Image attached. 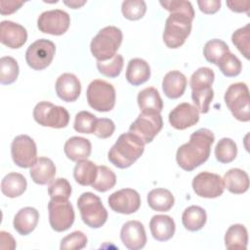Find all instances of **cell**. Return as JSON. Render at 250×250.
<instances>
[{"label":"cell","mask_w":250,"mask_h":250,"mask_svg":"<svg viewBox=\"0 0 250 250\" xmlns=\"http://www.w3.org/2000/svg\"><path fill=\"white\" fill-rule=\"evenodd\" d=\"M137 102L140 109L143 110H155L161 112L163 108V102L159 92L154 87H147L139 92Z\"/></svg>","instance_id":"d6a6232c"},{"label":"cell","mask_w":250,"mask_h":250,"mask_svg":"<svg viewBox=\"0 0 250 250\" xmlns=\"http://www.w3.org/2000/svg\"><path fill=\"white\" fill-rule=\"evenodd\" d=\"M115 130V125L113 121L109 118H100L97 119L94 135H96L98 138L101 139H106L112 136Z\"/></svg>","instance_id":"bcb514c9"},{"label":"cell","mask_w":250,"mask_h":250,"mask_svg":"<svg viewBox=\"0 0 250 250\" xmlns=\"http://www.w3.org/2000/svg\"><path fill=\"white\" fill-rule=\"evenodd\" d=\"M194 192L204 198H216L223 194L225 186L220 175L210 172H201L192 180Z\"/></svg>","instance_id":"9a60e30c"},{"label":"cell","mask_w":250,"mask_h":250,"mask_svg":"<svg viewBox=\"0 0 250 250\" xmlns=\"http://www.w3.org/2000/svg\"><path fill=\"white\" fill-rule=\"evenodd\" d=\"M147 203L148 206L158 212H167L169 211L175 202L172 192L166 188H158L150 190L147 194Z\"/></svg>","instance_id":"f546056e"},{"label":"cell","mask_w":250,"mask_h":250,"mask_svg":"<svg viewBox=\"0 0 250 250\" xmlns=\"http://www.w3.org/2000/svg\"><path fill=\"white\" fill-rule=\"evenodd\" d=\"M121 11L125 19L129 21H138L142 19L146 12V4L143 0L124 1Z\"/></svg>","instance_id":"ab89813d"},{"label":"cell","mask_w":250,"mask_h":250,"mask_svg":"<svg viewBox=\"0 0 250 250\" xmlns=\"http://www.w3.org/2000/svg\"><path fill=\"white\" fill-rule=\"evenodd\" d=\"M160 5L170 13L174 12H181L185 13L192 18H194V11L192 5L189 1H183V0H170V1H160Z\"/></svg>","instance_id":"f6af8a7d"},{"label":"cell","mask_w":250,"mask_h":250,"mask_svg":"<svg viewBox=\"0 0 250 250\" xmlns=\"http://www.w3.org/2000/svg\"><path fill=\"white\" fill-rule=\"evenodd\" d=\"M97 119L98 118L96 117V115L89 111H80L75 115L73 128L78 133L93 134Z\"/></svg>","instance_id":"b9f144b4"},{"label":"cell","mask_w":250,"mask_h":250,"mask_svg":"<svg viewBox=\"0 0 250 250\" xmlns=\"http://www.w3.org/2000/svg\"><path fill=\"white\" fill-rule=\"evenodd\" d=\"M56 93L58 97L66 103L75 102L81 93V83L72 73H62L56 81Z\"/></svg>","instance_id":"ffe728a7"},{"label":"cell","mask_w":250,"mask_h":250,"mask_svg":"<svg viewBox=\"0 0 250 250\" xmlns=\"http://www.w3.org/2000/svg\"><path fill=\"white\" fill-rule=\"evenodd\" d=\"M225 188L231 193L241 194L249 188L248 174L239 168L229 169L223 179Z\"/></svg>","instance_id":"4316f807"},{"label":"cell","mask_w":250,"mask_h":250,"mask_svg":"<svg viewBox=\"0 0 250 250\" xmlns=\"http://www.w3.org/2000/svg\"><path fill=\"white\" fill-rule=\"evenodd\" d=\"M66 6H68L71 9H78L80 7H82L86 1H76V0H71V1H64L63 2Z\"/></svg>","instance_id":"816d5d0a"},{"label":"cell","mask_w":250,"mask_h":250,"mask_svg":"<svg viewBox=\"0 0 250 250\" xmlns=\"http://www.w3.org/2000/svg\"><path fill=\"white\" fill-rule=\"evenodd\" d=\"M88 104L97 111L107 112L110 111L115 104V89L112 84L101 80H93L86 92Z\"/></svg>","instance_id":"ba28073f"},{"label":"cell","mask_w":250,"mask_h":250,"mask_svg":"<svg viewBox=\"0 0 250 250\" xmlns=\"http://www.w3.org/2000/svg\"><path fill=\"white\" fill-rule=\"evenodd\" d=\"M27 40L26 29L14 21H2L0 23V41L11 49H19Z\"/></svg>","instance_id":"d6986e66"},{"label":"cell","mask_w":250,"mask_h":250,"mask_svg":"<svg viewBox=\"0 0 250 250\" xmlns=\"http://www.w3.org/2000/svg\"><path fill=\"white\" fill-rule=\"evenodd\" d=\"M98 166L90 160L84 159L76 163L73 170L75 181L81 186H92L97 178Z\"/></svg>","instance_id":"1f68e13d"},{"label":"cell","mask_w":250,"mask_h":250,"mask_svg":"<svg viewBox=\"0 0 250 250\" xmlns=\"http://www.w3.org/2000/svg\"><path fill=\"white\" fill-rule=\"evenodd\" d=\"M22 5H23V2L1 0L0 1V13L2 16L13 14L16 11H18Z\"/></svg>","instance_id":"c3c4849f"},{"label":"cell","mask_w":250,"mask_h":250,"mask_svg":"<svg viewBox=\"0 0 250 250\" xmlns=\"http://www.w3.org/2000/svg\"><path fill=\"white\" fill-rule=\"evenodd\" d=\"M0 239H1V249H15L16 241L11 233L6 232L4 230L0 231Z\"/></svg>","instance_id":"f907efd6"},{"label":"cell","mask_w":250,"mask_h":250,"mask_svg":"<svg viewBox=\"0 0 250 250\" xmlns=\"http://www.w3.org/2000/svg\"><path fill=\"white\" fill-rule=\"evenodd\" d=\"M168 119L173 128L185 130L198 122L199 111L194 105L188 103H182L171 110Z\"/></svg>","instance_id":"e0dca14e"},{"label":"cell","mask_w":250,"mask_h":250,"mask_svg":"<svg viewBox=\"0 0 250 250\" xmlns=\"http://www.w3.org/2000/svg\"><path fill=\"white\" fill-rule=\"evenodd\" d=\"M48 194L51 198L68 199L71 195V186L66 179L58 178L50 183Z\"/></svg>","instance_id":"7bdbcfd3"},{"label":"cell","mask_w":250,"mask_h":250,"mask_svg":"<svg viewBox=\"0 0 250 250\" xmlns=\"http://www.w3.org/2000/svg\"><path fill=\"white\" fill-rule=\"evenodd\" d=\"M27 183L23 175L20 173H9L1 181V191L10 198L21 196L26 189Z\"/></svg>","instance_id":"83f0119b"},{"label":"cell","mask_w":250,"mask_h":250,"mask_svg":"<svg viewBox=\"0 0 250 250\" xmlns=\"http://www.w3.org/2000/svg\"><path fill=\"white\" fill-rule=\"evenodd\" d=\"M237 154V146L234 141L229 138L221 139L215 147L216 159L221 163H229L233 161Z\"/></svg>","instance_id":"e575fe53"},{"label":"cell","mask_w":250,"mask_h":250,"mask_svg":"<svg viewBox=\"0 0 250 250\" xmlns=\"http://www.w3.org/2000/svg\"><path fill=\"white\" fill-rule=\"evenodd\" d=\"M122 31L120 28L109 25L102 28L92 39L90 49L98 62L110 60L116 55L122 43Z\"/></svg>","instance_id":"277c9868"},{"label":"cell","mask_w":250,"mask_h":250,"mask_svg":"<svg viewBox=\"0 0 250 250\" xmlns=\"http://www.w3.org/2000/svg\"><path fill=\"white\" fill-rule=\"evenodd\" d=\"M30 177L35 184L47 185L53 182L56 175V166L48 157H39L30 167Z\"/></svg>","instance_id":"d4e9b609"},{"label":"cell","mask_w":250,"mask_h":250,"mask_svg":"<svg viewBox=\"0 0 250 250\" xmlns=\"http://www.w3.org/2000/svg\"><path fill=\"white\" fill-rule=\"evenodd\" d=\"M214 79V71L205 66L199 67L190 77L191 99L200 113H207L210 109V104L214 98V91L212 89Z\"/></svg>","instance_id":"3957f363"},{"label":"cell","mask_w":250,"mask_h":250,"mask_svg":"<svg viewBox=\"0 0 250 250\" xmlns=\"http://www.w3.org/2000/svg\"><path fill=\"white\" fill-rule=\"evenodd\" d=\"M145 144L136 135L128 132L120 135L107 153L111 164L125 169L134 164L144 153Z\"/></svg>","instance_id":"7a4b0ae2"},{"label":"cell","mask_w":250,"mask_h":250,"mask_svg":"<svg viewBox=\"0 0 250 250\" xmlns=\"http://www.w3.org/2000/svg\"><path fill=\"white\" fill-rule=\"evenodd\" d=\"M221 72L227 77L237 76L242 69V64L240 60L232 53H227L217 64Z\"/></svg>","instance_id":"f35d334b"},{"label":"cell","mask_w":250,"mask_h":250,"mask_svg":"<svg viewBox=\"0 0 250 250\" xmlns=\"http://www.w3.org/2000/svg\"><path fill=\"white\" fill-rule=\"evenodd\" d=\"M206 211L196 205H191L185 209L182 215V223L186 229L189 231H196L201 229L206 224Z\"/></svg>","instance_id":"4dcf8cb0"},{"label":"cell","mask_w":250,"mask_h":250,"mask_svg":"<svg viewBox=\"0 0 250 250\" xmlns=\"http://www.w3.org/2000/svg\"><path fill=\"white\" fill-rule=\"evenodd\" d=\"M197 5L199 10L206 14L212 15L217 13L221 8V1L220 0H198Z\"/></svg>","instance_id":"7dc6e473"},{"label":"cell","mask_w":250,"mask_h":250,"mask_svg":"<svg viewBox=\"0 0 250 250\" xmlns=\"http://www.w3.org/2000/svg\"><path fill=\"white\" fill-rule=\"evenodd\" d=\"M116 184V176L114 172L104 165L98 166L97 178L92 188L100 192H105L111 189Z\"/></svg>","instance_id":"8d00e7d4"},{"label":"cell","mask_w":250,"mask_h":250,"mask_svg":"<svg viewBox=\"0 0 250 250\" xmlns=\"http://www.w3.org/2000/svg\"><path fill=\"white\" fill-rule=\"evenodd\" d=\"M11 155L14 163L19 167H31L37 160L35 142L27 135L17 136L11 145Z\"/></svg>","instance_id":"4fadbf2b"},{"label":"cell","mask_w":250,"mask_h":250,"mask_svg":"<svg viewBox=\"0 0 250 250\" xmlns=\"http://www.w3.org/2000/svg\"><path fill=\"white\" fill-rule=\"evenodd\" d=\"M120 238L124 246L130 250H139L146 243V234L144 225L139 221L126 222L120 230Z\"/></svg>","instance_id":"ac0fdd59"},{"label":"cell","mask_w":250,"mask_h":250,"mask_svg":"<svg viewBox=\"0 0 250 250\" xmlns=\"http://www.w3.org/2000/svg\"><path fill=\"white\" fill-rule=\"evenodd\" d=\"M39 212L33 207L21 208L14 217V229L21 235H27L34 230L38 224Z\"/></svg>","instance_id":"603a6c76"},{"label":"cell","mask_w":250,"mask_h":250,"mask_svg":"<svg viewBox=\"0 0 250 250\" xmlns=\"http://www.w3.org/2000/svg\"><path fill=\"white\" fill-rule=\"evenodd\" d=\"M163 127L160 112L155 110H143L130 125L129 132L139 137L144 144L151 143Z\"/></svg>","instance_id":"9c48e42d"},{"label":"cell","mask_w":250,"mask_h":250,"mask_svg":"<svg viewBox=\"0 0 250 250\" xmlns=\"http://www.w3.org/2000/svg\"><path fill=\"white\" fill-rule=\"evenodd\" d=\"M150 77L149 64L143 59L135 58L129 61L126 69V79L133 86L146 82Z\"/></svg>","instance_id":"484cf974"},{"label":"cell","mask_w":250,"mask_h":250,"mask_svg":"<svg viewBox=\"0 0 250 250\" xmlns=\"http://www.w3.org/2000/svg\"><path fill=\"white\" fill-rule=\"evenodd\" d=\"M248 244V232L241 224L231 225L225 234V245L229 250H245Z\"/></svg>","instance_id":"f1b7e54d"},{"label":"cell","mask_w":250,"mask_h":250,"mask_svg":"<svg viewBox=\"0 0 250 250\" xmlns=\"http://www.w3.org/2000/svg\"><path fill=\"white\" fill-rule=\"evenodd\" d=\"M229 52V48L227 43L220 39H211L209 40L204 48H203V55L207 62L218 64L220 60Z\"/></svg>","instance_id":"836d02e7"},{"label":"cell","mask_w":250,"mask_h":250,"mask_svg":"<svg viewBox=\"0 0 250 250\" xmlns=\"http://www.w3.org/2000/svg\"><path fill=\"white\" fill-rule=\"evenodd\" d=\"M63 150L68 159L78 162L80 160L87 159L90 156L92 145L88 139L74 136L65 142Z\"/></svg>","instance_id":"7402d4cb"},{"label":"cell","mask_w":250,"mask_h":250,"mask_svg":"<svg viewBox=\"0 0 250 250\" xmlns=\"http://www.w3.org/2000/svg\"><path fill=\"white\" fill-rule=\"evenodd\" d=\"M229 8L235 13H247L249 11L250 2L249 1H227Z\"/></svg>","instance_id":"681fc988"},{"label":"cell","mask_w":250,"mask_h":250,"mask_svg":"<svg viewBox=\"0 0 250 250\" xmlns=\"http://www.w3.org/2000/svg\"><path fill=\"white\" fill-rule=\"evenodd\" d=\"M231 42L238 49V51L249 60L250 48V25L246 24L243 27L236 29L231 35Z\"/></svg>","instance_id":"60d3db41"},{"label":"cell","mask_w":250,"mask_h":250,"mask_svg":"<svg viewBox=\"0 0 250 250\" xmlns=\"http://www.w3.org/2000/svg\"><path fill=\"white\" fill-rule=\"evenodd\" d=\"M187 88V77L178 70H172L165 74L162 80V89L165 96L175 100L183 96Z\"/></svg>","instance_id":"cb8c5ba5"},{"label":"cell","mask_w":250,"mask_h":250,"mask_svg":"<svg viewBox=\"0 0 250 250\" xmlns=\"http://www.w3.org/2000/svg\"><path fill=\"white\" fill-rule=\"evenodd\" d=\"M56 46L48 39H38L29 45L25 52V61L34 70H43L48 67L55 56Z\"/></svg>","instance_id":"7c38bea8"},{"label":"cell","mask_w":250,"mask_h":250,"mask_svg":"<svg viewBox=\"0 0 250 250\" xmlns=\"http://www.w3.org/2000/svg\"><path fill=\"white\" fill-rule=\"evenodd\" d=\"M87 236L80 230L73 231L61 241V250H79L86 246Z\"/></svg>","instance_id":"ee69618b"},{"label":"cell","mask_w":250,"mask_h":250,"mask_svg":"<svg viewBox=\"0 0 250 250\" xmlns=\"http://www.w3.org/2000/svg\"><path fill=\"white\" fill-rule=\"evenodd\" d=\"M194 18L181 12L170 13L165 21L163 41L170 49L181 47L191 31V22Z\"/></svg>","instance_id":"5b68a950"},{"label":"cell","mask_w":250,"mask_h":250,"mask_svg":"<svg viewBox=\"0 0 250 250\" xmlns=\"http://www.w3.org/2000/svg\"><path fill=\"white\" fill-rule=\"evenodd\" d=\"M33 118L41 126L61 129L68 125L69 113L63 106L40 102L33 109Z\"/></svg>","instance_id":"30bf717a"},{"label":"cell","mask_w":250,"mask_h":250,"mask_svg":"<svg viewBox=\"0 0 250 250\" xmlns=\"http://www.w3.org/2000/svg\"><path fill=\"white\" fill-rule=\"evenodd\" d=\"M77 207L84 224L92 229H99L107 220V211L101 198L93 192H83L77 199Z\"/></svg>","instance_id":"8992f818"},{"label":"cell","mask_w":250,"mask_h":250,"mask_svg":"<svg viewBox=\"0 0 250 250\" xmlns=\"http://www.w3.org/2000/svg\"><path fill=\"white\" fill-rule=\"evenodd\" d=\"M109 207L119 214H133L141 206V196L133 188H122L108 196Z\"/></svg>","instance_id":"2e32d148"},{"label":"cell","mask_w":250,"mask_h":250,"mask_svg":"<svg viewBox=\"0 0 250 250\" xmlns=\"http://www.w3.org/2000/svg\"><path fill=\"white\" fill-rule=\"evenodd\" d=\"M149 229L154 239L167 241L173 237L176 225L174 220L168 215H154L150 219Z\"/></svg>","instance_id":"44dd1931"},{"label":"cell","mask_w":250,"mask_h":250,"mask_svg":"<svg viewBox=\"0 0 250 250\" xmlns=\"http://www.w3.org/2000/svg\"><path fill=\"white\" fill-rule=\"evenodd\" d=\"M123 64H124L123 57L119 54H116L110 60L104 61V62H97V68L99 72L102 73L103 75L109 78H115L121 73Z\"/></svg>","instance_id":"74e56055"},{"label":"cell","mask_w":250,"mask_h":250,"mask_svg":"<svg viewBox=\"0 0 250 250\" xmlns=\"http://www.w3.org/2000/svg\"><path fill=\"white\" fill-rule=\"evenodd\" d=\"M70 25L69 15L60 9L43 12L37 20V27L43 33L52 35L64 34Z\"/></svg>","instance_id":"5bb4252c"},{"label":"cell","mask_w":250,"mask_h":250,"mask_svg":"<svg viewBox=\"0 0 250 250\" xmlns=\"http://www.w3.org/2000/svg\"><path fill=\"white\" fill-rule=\"evenodd\" d=\"M225 103L233 117L241 122L250 120V100L248 86L243 82L233 83L225 93Z\"/></svg>","instance_id":"52a82bcc"},{"label":"cell","mask_w":250,"mask_h":250,"mask_svg":"<svg viewBox=\"0 0 250 250\" xmlns=\"http://www.w3.org/2000/svg\"><path fill=\"white\" fill-rule=\"evenodd\" d=\"M19 64L12 57H2L0 59V83L9 85L14 83L19 76Z\"/></svg>","instance_id":"d590c367"},{"label":"cell","mask_w":250,"mask_h":250,"mask_svg":"<svg viewBox=\"0 0 250 250\" xmlns=\"http://www.w3.org/2000/svg\"><path fill=\"white\" fill-rule=\"evenodd\" d=\"M214 141L213 132L207 128H201L192 133L189 141L177 150L178 165L185 171H192L206 162L210 156L211 146Z\"/></svg>","instance_id":"6da1fadb"},{"label":"cell","mask_w":250,"mask_h":250,"mask_svg":"<svg viewBox=\"0 0 250 250\" xmlns=\"http://www.w3.org/2000/svg\"><path fill=\"white\" fill-rule=\"evenodd\" d=\"M49 223L56 231L68 229L75 219V214L71 203L64 198H51L48 203Z\"/></svg>","instance_id":"8fae6325"}]
</instances>
